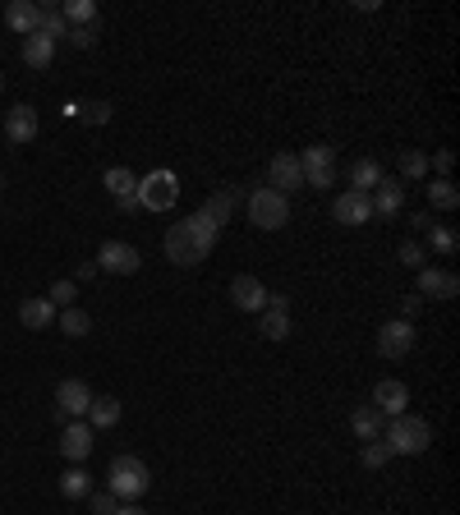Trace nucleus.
<instances>
[{
    "label": "nucleus",
    "instance_id": "obj_1",
    "mask_svg": "<svg viewBox=\"0 0 460 515\" xmlns=\"http://www.w3.org/2000/svg\"><path fill=\"white\" fill-rule=\"evenodd\" d=\"M217 240H221V226L199 208L194 217H184V221H175L166 230V258L180 262V267H199L217 249Z\"/></svg>",
    "mask_w": 460,
    "mask_h": 515
},
{
    "label": "nucleus",
    "instance_id": "obj_2",
    "mask_svg": "<svg viewBox=\"0 0 460 515\" xmlns=\"http://www.w3.org/2000/svg\"><path fill=\"white\" fill-rule=\"evenodd\" d=\"M429 442H433V428L419 414H396L392 423H382V447L392 456H419L429 451Z\"/></svg>",
    "mask_w": 460,
    "mask_h": 515
},
{
    "label": "nucleus",
    "instance_id": "obj_3",
    "mask_svg": "<svg viewBox=\"0 0 460 515\" xmlns=\"http://www.w3.org/2000/svg\"><path fill=\"white\" fill-rule=\"evenodd\" d=\"M152 488V469L138 456H115L106 469V493H115V502H138Z\"/></svg>",
    "mask_w": 460,
    "mask_h": 515
},
{
    "label": "nucleus",
    "instance_id": "obj_4",
    "mask_svg": "<svg viewBox=\"0 0 460 515\" xmlns=\"http://www.w3.org/2000/svg\"><path fill=\"white\" fill-rule=\"evenodd\" d=\"M249 221H253L258 230H281V226L290 221V198L277 193V189H267V184H258V189L249 193Z\"/></svg>",
    "mask_w": 460,
    "mask_h": 515
},
{
    "label": "nucleus",
    "instance_id": "obj_5",
    "mask_svg": "<svg viewBox=\"0 0 460 515\" xmlns=\"http://www.w3.org/2000/svg\"><path fill=\"white\" fill-rule=\"evenodd\" d=\"M175 198H180V180H175V171H152V175L138 180V208H147V212H166V208H175Z\"/></svg>",
    "mask_w": 460,
    "mask_h": 515
},
{
    "label": "nucleus",
    "instance_id": "obj_6",
    "mask_svg": "<svg viewBox=\"0 0 460 515\" xmlns=\"http://www.w3.org/2000/svg\"><path fill=\"white\" fill-rule=\"evenodd\" d=\"M299 171H304V184H309V189L336 184V147H327V143L304 147V152H299Z\"/></svg>",
    "mask_w": 460,
    "mask_h": 515
},
{
    "label": "nucleus",
    "instance_id": "obj_7",
    "mask_svg": "<svg viewBox=\"0 0 460 515\" xmlns=\"http://www.w3.org/2000/svg\"><path fill=\"white\" fill-rule=\"evenodd\" d=\"M410 350H414V323L392 318V323L377 327V354H382V360H405Z\"/></svg>",
    "mask_w": 460,
    "mask_h": 515
},
{
    "label": "nucleus",
    "instance_id": "obj_8",
    "mask_svg": "<svg viewBox=\"0 0 460 515\" xmlns=\"http://www.w3.org/2000/svg\"><path fill=\"white\" fill-rule=\"evenodd\" d=\"M97 267L111 271V276H134L143 267V253L125 240H102V253H97Z\"/></svg>",
    "mask_w": 460,
    "mask_h": 515
},
{
    "label": "nucleus",
    "instance_id": "obj_9",
    "mask_svg": "<svg viewBox=\"0 0 460 515\" xmlns=\"http://www.w3.org/2000/svg\"><path fill=\"white\" fill-rule=\"evenodd\" d=\"M267 189H277L290 198V189H304V171H299V156L295 152H277L267 162Z\"/></svg>",
    "mask_w": 460,
    "mask_h": 515
},
{
    "label": "nucleus",
    "instance_id": "obj_10",
    "mask_svg": "<svg viewBox=\"0 0 460 515\" xmlns=\"http://www.w3.org/2000/svg\"><path fill=\"white\" fill-rule=\"evenodd\" d=\"M267 295H272V290H267L258 276H249V271H240L235 281H230V304H235L240 313H262L267 308Z\"/></svg>",
    "mask_w": 460,
    "mask_h": 515
},
{
    "label": "nucleus",
    "instance_id": "obj_11",
    "mask_svg": "<svg viewBox=\"0 0 460 515\" xmlns=\"http://www.w3.org/2000/svg\"><path fill=\"white\" fill-rule=\"evenodd\" d=\"M88 405H93V391H88V382H79V377H65V382L56 386V414H60V419L88 414Z\"/></svg>",
    "mask_w": 460,
    "mask_h": 515
},
{
    "label": "nucleus",
    "instance_id": "obj_12",
    "mask_svg": "<svg viewBox=\"0 0 460 515\" xmlns=\"http://www.w3.org/2000/svg\"><path fill=\"white\" fill-rule=\"evenodd\" d=\"M405 405H410V391H405V382H396V377H382V382L373 386V410H377L382 419H396V414H405Z\"/></svg>",
    "mask_w": 460,
    "mask_h": 515
},
{
    "label": "nucleus",
    "instance_id": "obj_13",
    "mask_svg": "<svg viewBox=\"0 0 460 515\" xmlns=\"http://www.w3.org/2000/svg\"><path fill=\"white\" fill-rule=\"evenodd\" d=\"M332 217L341 221V226H364L368 217H373V203H368V193H341L336 203H332Z\"/></svg>",
    "mask_w": 460,
    "mask_h": 515
},
{
    "label": "nucleus",
    "instance_id": "obj_14",
    "mask_svg": "<svg viewBox=\"0 0 460 515\" xmlns=\"http://www.w3.org/2000/svg\"><path fill=\"white\" fill-rule=\"evenodd\" d=\"M460 281H456V271H442V267H419V295H429V299H456Z\"/></svg>",
    "mask_w": 460,
    "mask_h": 515
},
{
    "label": "nucleus",
    "instance_id": "obj_15",
    "mask_svg": "<svg viewBox=\"0 0 460 515\" xmlns=\"http://www.w3.org/2000/svg\"><path fill=\"white\" fill-rule=\"evenodd\" d=\"M60 451L69 465H84L93 456V428L88 423H65V438H60Z\"/></svg>",
    "mask_w": 460,
    "mask_h": 515
},
{
    "label": "nucleus",
    "instance_id": "obj_16",
    "mask_svg": "<svg viewBox=\"0 0 460 515\" xmlns=\"http://www.w3.org/2000/svg\"><path fill=\"white\" fill-rule=\"evenodd\" d=\"M19 323H23L28 332H47V327L56 323V304H51L47 295L23 299V304H19Z\"/></svg>",
    "mask_w": 460,
    "mask_h": 515
},
{
    "label": "nucleus",
    "instance_id": "obj_17",
    "mask_svg": "<svg viewBox=\"0 0 460 515\" xmlns=\"http://www.w3.org/2000/svg\"><path fill=\"white\" fill-rule=\"evenodd\" d=\"M368 203H373V217H396L405 208V189L396 180H382L373 193H368Z\"/></svg>",
    "mask_w": 460,
    "mask_h": 515
},
{
    "label": "nucleus",
    "instance_id": "obj_18",
    "mask_svg": "<svg viewBox=\"0 0 460 515\" xmlns=\"http://www.w3.org/2000/svg\"><path fill=\"white\" fill-rule=\"evenodd\" d=\"M5 134H10V143H19V147H28V143L37 138V111H32L28 102L10 111V120H5Z\"/></svg>",
    "mask_w": 460,
    "mask_h": 515
},
{
    "label": "nucleus",
    "instance_id": "obj_19",
    "mask_svg": "<svg viewBox=\"0 0 460 515\" xmlns=\"http://www.w3.org/2000/svg\"><path fill=\"white\" fill-rule=\"evenodd\" d=\"M51 60H56V42H51V37L28 32L23 37V65L28 69H51Z\"/></svg>",
    "mask_w": 460,
    "mask_h": 515
},
{
    "label": "nucleus",
    "instance_id": "obj_20",
    "mask_svg": "<svg viewBox=\"0 0 460 515\" xmlns=\"http://www.w3.org/2000/svg\"><path fill=\"white\" fill-rule=\"evenodd\" d=\"M37 19H42V10H37L32 0H10V5H5V23H10L19 37L37 32Z\"/></svg>",
    "mask_w": 460,
    "mask_h": 515
},
{
    "label": "nucleus",
    "instance_id": "obj_21",
    "mask_svg": "<svg viewBox=\"0 0 460 515\" xmlns=\"http://www.w3.org/2000/svg\"><path fill=\"white\" fill-rule=\"evenodd\" d=\"M120 423V401L115 395H93V405H88V428H115Z\"/></svg>",
    "mask_w": 460,
    "mask_h": 515
},
{
    "label": "nucleus",
    "instance_id": "obj_22",
    "mask_svg": "<svg viewBox=\"0 0 460 515\" xmlns=\"http://www.w3.org/2000/svg\"><path fill=\"white\" fill-rule=\"evenodd\" d=\"M350 432L359 442H377L382 438V414L373 410V405H359L355 414H350Z\"/></svg>",
    "mask_w": 460,
    "mask_h": 515
},
{
    "label": "nucleus",
    "instance_id": "obj_23",
    "mask_svg": "<svg viewBox=\"0 0 460 515\" xmlns=\"http://www.w3.org/2000/svg\"><path fill=\"white\" fill-rule=\"evenodd\" d=\"M382 180H387V175H382V166L373 162V156H359V162L350 166V184H355V193H373Z\"/></svg>",
    "mask_w": 460,
    "mask_h": 515
},
{
    "label": "nucleus",
    "instance_id": "obj_24",
    "mask_svg": "<svg viewBox=\"0 0 460 515\" xmlns=\"http://www.w3.org/2000/svg\"><path fill=\"white\" fill-rule=\"evenodd\" d=\"M258 332H262L267 341H286V336H290V308H262Z\"/></svg>",
    "mask_w": 460,
    "mask_h": 515
},
{
    "label": "nucleus",
    "instance_id": "obj_25",
    "mask_svg": "<svg viewBox=\"0 0 460 515\" xmlns=\"http://www.w3.org/2000/svg\"><path fill=\"white\" fill-rule=\"evenodd\" d=\"M60 493H65L69 502H79V497H88V493H93V474H88L84 465H74V469H65V479H60Z\"/></svg>",
    "mask_w": 460,
    "mask_h": 515
},
{
    "label": "nucleus",
    "instance_id": "obj_26",
    "mask_svg": "<svg viewBox=\"0 0 460 515\" xmlns=\"http://www.w3.org/2000/svg\"><path fill=\"white\" fill-rule=\"evenodd\" d=\"M56 323H60V332H65V336H88V332H93V318H88L84 308H74V304L56 313Z\"/></svg>",
    "mask_w": 460,
    "mask_h": 515
},
{
    "label": "nucleus",
    "instance_id": "obj_27",
    "mask_svg": "<svg viewBox=\"0 0 460 515\" xmlns=\"http://www.w3.org/2000/svg\"><path fill=\"white\" fill-rule=\"evenodd\" d=\"M102 184H106V193L125 198V193H134V189H138V175H134L129 166H111V171L102 175Z\"/></svg>",
    "mask_w": 460,
    "mask_h": 515
},
{
    "label": "nucleus",
    "instance_id": "obj_28",
    "mask_svg": "<svg viewBox=\"0 0 460 515\" xmlns=\"http://www.w3.org/2000/svg\"><path fill=\"white\" fill-rule=\"evenodd\" d=\"M424 189H429V203H433L438 212H456V208H460V193H456L451 180H433V184H424Z\"/></svg>",
    "mask_w": 460,
    "mask_h": 515
},
{
    "label": "nucleus",
    "instance_id": "obj_29",
    "mask_svg": "<svg viewBox=\"0 0 460 515\" xmlns=\"http://www.w3.org/2000/svg\"><path fill=\"white\" fill-rule=\"evenodd\" d=\"M235 198H240L235 189H221V193H212L208 203H203V212H208L217 226H226V221H230V212H235Z\"/></svg>",
    "mask_w": 460,
    "mask_h": 515
},
{
    "label": "nucleus",
    "instance_id": "obj_30",
    "mask_svg": "<svg viewBox=\"0 0 460 515\" xmlns=\"http://www.w3.org/2000/svg\"><path fill=\"white\" fill-rule=\"evenodd\" d=\"M37 10H42V19H37V32L51 37V42H56V37H69V23H65L60 5H37Z\"/></svg>",
    "mask_w": 460,
    "mask_h": 515
},
{
    "label": "nucleus",
    "instance_id": "obj_31",
    "mask_svg": "<svg viewBox=\"0 0 460 515\" xmlns=\"http://www.w3.org/2000/svg\"><path fill=\"white\" fill-rule=\"evenodd\" d=\"M60 14H65L69 28H88V23L97 19V5H93V0H65Z\"/></svg>",
    "mask_w": 460,
    "mask_h": 515
},
{
    "label": "nucleus",
    "instance_id": "obj_32",
    "mask_svg": "<svg viewBox=\"0 0 460 515\" xmlns=\"http://www.w3.org/2000/svg\"><path fill=\"white\" fill-rule=\"evenodd\" d=\"M401 175L405 180H429V156L424 152H401Z\"/></svg>",
    "mask_w": 460,
    "mask_h": 515
},
{
    "label": "nucleus",
    "instance_id": "obj_33",
    "mask_svg": "<svg viewBox=\"0 0 460 515\" xmlns=\"http://www.w3.org/2000/svg\"><path fill=\"white\" fill-rule=\"evenodd\" d=\"M456 244H460V235H456L451 226H429V249H438V253H456Z\"/></svg>",
    "mask_w": 460,
    "mask_h": 515
},
{
    "label": "nucleus",
    "instance_id": "obj_34",
    "mask_svg": "<svg viewBox=\"0 0 460 515\" xmlns=\"http://www.w3.org/2000/svg\"><path fill=\"white\" fill-rule=\"evenodd\" d=\"M396 262H401V267H410V271H419V267H429V258H424V244H414V240H405V244L396 249Z\"/></svg>",
    "mask_w": 460,
    "mask_h": 515
},
{
    "label": "nucleus",
    "instance_id": "obj_35",
    "mask_svg": "<svg viewBox=\"0 0 460 515\" xmlns=\"http://www.w3.org/2000/svg\"><path fill=\"white\" fill-rule=\"evenodd\" d=\"M359 460H364V469H382V465H387V460H392V451H387V447H382V438H377V442H364V451H359Z\"/></svg>",
    "mask_w": 460,
    "mask_h": 515
},
{
    "label": "nucleus",
    "instance_id": "obj_36",
    "mask_svg": "<svg viewBox=\"0 0 460 515\" xmlns=\"http://www.w3.org/2000/svg\"><path fill=\"white\" fill-rule=\"evenodd\" d=\"M47 299H51L56 308H69L74 299H79V286H74V281H56V286L47 290Z\"/></svg>",
    "mask_w": 460,
    "mask_h": 515
},
{
    "label": "nucleus",
    "instance_id": "obj_37",
    "mask_svg": "<svg viewBox=\"0 0 460 515\" xmlns=\"http://www.w3.org/2000/svg\"><path fill=\"white\" fill-rule=\"evenodd\" d=\"M88 506H93V515H115V506H120V502H115V493H88Z\"/></svg>",
    "mask_w": 460,
    "mask_h": 515
},
{
    "label": "nucleus",
    "instance_id": "obj_38",
    "mask_svg": "<svg viewBox=\"0 0 460 515\" xmlns=\"http://www.w3.org/2000/svg\"><path fill=\"white\" fill-rule=\"evenodd\" d=\"M69 42H74V47H84V51H88V47L97 42V28H93V23H88V28H69Z\"/></svg>",
    "mask_w": 460,
    "mask_h": 515
},
{
    "label": "nucleus",
    "instance_id": "obj_39",
    "mask_svg": "<svg viewBox=\"0 0 460 515\" xmlns=\"http://www.w3.org/2000/svg\"><path fill=\"white\" fill-rule=\"evenodd\" d=\"M433 166H438V180H451V166H456V156L442 147V152L433 156V162H429V171H433Z\"/></svg>",
    "mask_w": 460,
    "mask_h": 515
},
{
    "label": "nucleus",
    "instance_id": "obj_40",
    "mask_svg": "<svg viewBox=\"0 0 460 515\" xmlns=\"http://www.w3.org/2000/svg\"><path fill=\"white\" fill-rule=\"evenodd\" d=\"M115 208H120V212H138V189L125 193V198H115Z\"/></svg>",
    "mask_w": 460,
    "mask_h": 515
},
{
    "label": "nucleus",
    "instance_id": "obj_41",
    "mask_svg": "<svg viewBox=\"0 0 460 515\" xmlns=\"http://www.w3.org/2000/svg\"><path fill=\"white\" fill-rule=\"evenodd\" d=\"M88 120H102V125H106V120H111V106H106V102H102V106H88Z\"/></svg>",
    "mask_w": 460,
    "mask_h": 515
},
{
    "label": "nucleus",
    "instance_id": "obj_42",
    "mask_svg": "<svg viewBox=\"0 0 460 515\" xmlns=\"http://www.w3.org/2000/svg\"><path fill=\"white\" fill-rule=\"evenodd\" d=\"M401 313H405V323L414 318V313H419V295H405V304H401Z\"/></svg>",
    "mask_w": 460,
    "mask_h": 515
},
{
    "label": "nucleus",
    "instance_id": "obj_43",
    "mask_svg": "<svg viewBox=\"0 0 460 515\" xmlns=\"http://www.w3.org/2000/svg\"><path fill=\"white\" fill-rule=\"evenodd\" d=\"M115 515H147L138 502H120V506H115Z\"/></svg>",
    "mask_w": 460,
    "mask_h": 515
},
{
    "label": "nucleus",
    "instance_id": "obj_44",
    "mask_svg": "<svg viewBox=\"0 0 460 515\" xmlns=\"http://www.w3.org/2000/svg\"><path fill=\"white\" fill-rule=\"evenodd\" d=\"M0 93H5V78H0Z\"/></svg>",
    "mask_w": 460,
    "mask_h": 515
}]
</instances>
